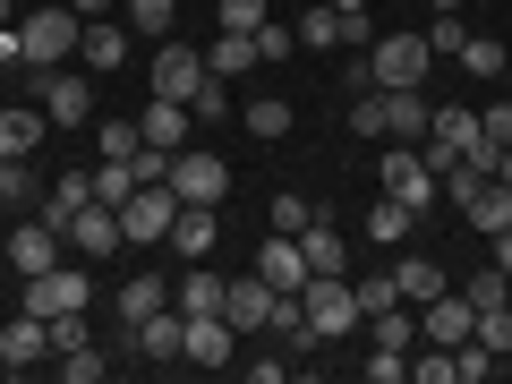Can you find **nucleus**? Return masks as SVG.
<instances>
[{
	"mask_svg": "<svg viewBox=\"0 0 512 384\" xmlns=\"http://www.w3.org/2000/svg\"><path fill=\"white\" fill-rule=\"evenodd\" d=\"M77 35H86V18H77L69 0H35V9H18L26 69H69V60H77Z\"/></svg>",
	"mask_w": 512,
	"mask_h": 384,
	"instance_id": "nucleus-1",
	"label": "nucleus"
},
{
	"mask_svg": "<svg viewBox=\"0 0 512 384\" xmlns=\"http://www.w3.org/2000/svg\"><path fill=\"white\" fill-rule=\"evenodd\" d=\"M427 69H436V43L410 35V26H393V35L367 43V77H376V86H427Z\"/></svg>",
	"mask_w": 512,
	"mask_h": 384,
	"instance_id": "nucleus-2",
	"label": "nucleus"
},
{
	"mask_svg": "<svg viewBox=\"0 0 512 384\" xmlns=\"http://www.w3.org/2000/svg\"><path fill=\"white\" fill-rule=\"evenodd\" d=\"M26 86H43V120L52 128H94V77L86 69H18Z\"/></svg>",
	"mask_w": 512,
	"mask_h": 384,
	"instance_id": "nucleus-3",
	"label": "nucleus"
},
{
	"mask_svg": "<svg viewBox=\"0 0 512 384\" xmlns=\"http://www.w3.org/2000/svg\"><path fill=\"white\" fill-rule=\"evenodd\" d=\"M376 180H384V197H402L410 214L444 205V180H436V163H427L419 146H393V154H376Z\"/></svg>",
	"mask_w": 512,
	"mask_h": 384,
	"instance_id": "nucleus-4",
	"label": "nucleus"
},
{
	"mask_svg": "<svg viewBox=\"0 0 512 384\" xmlns=\"http://www.w3.org/2000/svg\"><path fill=\"white\" fill-rule=\"evenodd\" d=\"M171 197H180V205H222V197H231V163L205 154V146H180V154H171Z\"/></svg>",
	"mask_w": 512,
	"mask_h": 384,
	"instance_id": "nucleus-5",
	"label": "nucleus"
},
{
	"mask_svg": "<svg viewBox=\"0 0 512 384\" xmlns=\"http://www.w3.org/2000/svg\"><path fill=\"white\" fill-rule=\"evenodd\" d=\"M18 308H26V316H69V308H94V282H86V265H52V274H26Z\"/></svg>",
	"mask_w": 512,
	"mask_h": 384,
	"instance_id": "nucleus-6",
	"label": "nucleus"
},
{
	"mask_svg": "<svg viewBox=\"0 0 512 384\" xmlns=\"http://www.w3.org/2000/svg\"><path fill=\"white\" fill-rule=\"evenodd\" d=\"M171 222H180V197H171V180H154V188H128V205H120V239L154 248V239H171Z\"/></svg>",
	"mask_w": 512,
	"mask_h": 384,
	"instance_id": "nucleus-7",
	"label": "nucleus"
},
{
	"mask_svg": "<svg viewBox=\"0 0 512 384\" xmlns=\"http://www.w3.org/2000/svg\"><path fill=\"white\" fill-rule=\"evenodd\" d=\"M205 77H214V69H205V52H197V43H180V35H163V43H154V94L188 103V94H197Z\"/></svg>",
	"mask_w": 512,
	"mask_h": 384,
	"instance_id": "nucleus-8",
	"label": "nucleus"
},
{
	"mask_svg": "<svg viewBox=\"0 0 512 384\" xmlns=\"http://www.w3.org/2000/svg\"><path fill=\"white\" fill-rule=\"evenodd\" d=\"M60 248H69V231H60L52 214H26L18 231H9V265H18V274H52Z\"/></svg>",
	"mask_w": 512,
	"mask_h": 384,
	"instance_id": "nucleus-9",
	"label": "nucleus"
},
{
	"mask_svg": "<svg viewBox=\"0 0 512 384\" xmlns=\"http://www.w3.org/2000/svg\"><path fill=\"white\" fill-rule=\"evenodd\" d=\"M52 359V325H43V316H9V325H0V367H9V376H35V367Z\"/></svg>",
	"mask_w": 512,
	"mask_h": 384,
	"instance_id": "nucleus-10",
	"label": "nucleus"
},
{
	"mask_svg": "<svg viewBox=\"0 0 512 384\" xmlns=\"http://www.w3.org/2000/svg\"><path fill=\"white\" fill-rule=\"evenodd\" d=\"M265 316H274V282H265V274L248 265V274H239L231 291H222V325H231L239 342H248V333H265Z\"/></svg>",
	"mask_w": 512,
	"mask_h": 384,
	"instance_id": "nucleus-11",
	"label": "nucleus"
},
{
	"mask_svg": "<svg viewBox=\"0 0 512 384\" xmlns=\"http://www.w3.org/2000/svg\"><path fill=\"white\" fill-rule=\"evenodd\" d=\"M60 231H69V248H77V256H120V205L94 197V205H77Z\"/></svg>",
	"mask_w": 512,
	"mask_h": 384,
	"instance_id": "nucleus-12",
	"label": "nucleus"
},
{
	"mask_svg": "<svg viewBox=\"0 0 512 384\" xmlns=\"http://www.w3.org/2000/svg\"><path fill=\"white\" fill-rule=\"evenodd\" d=\"M470 333H478V308H470L461 291H436V299L419 308V342H444V350H453V342H470Z\"/></svg>",
	"mask_w": 512,
	"mask_h": 384,
	"instance_id": "nucleus-13",
	"label": "nucleus"
},
{
	"mask_svg": "<svg viewBox=\"0 0 512 384\" xmlns=\"http://www.w3.org/2000/svg\"><path fill=\"white\" fill-rule=\"evenodd\" d=\"M128 350H146V359H163V367H171V359L188 350V316H180V308H154L146 325H128Z\"/></svg>",
	"mask_w": 512,
	"mask_h": 384,
	"instance_id": "nucleus-14",
	"label": "nucleus"
},
{
	"mask_svg": "<svg viewBox=\"0 0 512 384\" xmlns=\"http://www.w3.org/2000/svg\"><path fill=\"white\" fill-rule=\"evenodd\" d=\"M453 214H461V231H478V239H495V231H504V222H512V188H504V180H478L470 197L453 205Z\"/></svg>",
	"mask_w": 512,
	"mask_h": 384,
	"instance_id": "nucleus-15",
	"label": "nucleus"
},
{
	"mask_svg": "<svg viewBox=\"0 0 512 384\" xmlns=\"http://www.w3.org/2000/svg\"><path fill=\"white\" fill-rule=\"evenodd\" d=\"M384 274H393V299H402V308H427V299H436V291H453V282H444V265H436V256H393Z\"/></svg>",
	"mask_w": 512,
	"mask_h": 384,
	"instance_id": "nucleus-16",
	"label": "nucleus"
},
{
	"mask_svg": "<svg viewBox=\"0 0 512 384\" xmlns=\"http://www.w3.org/2000/svg\"><path fill=\"white\" fill-rule=\"evenodd\" d=\"M77 60H86L94 77L128 69V26H120V18H86V35H77Z\"/></svg>",
	"mask_w": 512,
	"mask_h": 384,
	"instance_id": "nucleus-17",
	"label": "nucleus"
},
{
	"mask_svg": "<svg viewBox=\"0 0 512 384\" xmlns=\"http://www.w3.org/2000/svg\"><path fill=\"white\" fill-rule=\"evenodd\" d=\"M137 137H146L154 154H180V146H188V103H171V94H154V103L137 111Z\"/></svg>",
	"mask_w": 512,
	"mask_h": 384,
	"instance_id": "nucleus-18",
	"label": "nucleus"
},
{
	"mask_svg": "<svg viewBox=\"0 0 512 384\" xmlns=\"http://www.w3.org/2000/svg\"><path fill=\"white\" fill-rule=\"evenodd\" d=\"M231 350H239V333L222 325V316H188V350H180L188 367H239Z\"/></svg>",
	"mask_w": 512,
	"mask_h": 384,
	"instance_id": "nucleus-19",
	"label": "nucleus"
},
{
	"mask_svg": "<svg viewBox=\"0 0 512 384\" xmlns=\"http://www.w3.org/2000/svg\"><path fill=\"white\" fill-rule=\"evenodd\" d=\"M256 274L274 282V291H308V256H299V239H291V231H274L265 248H256Z\"/></svg>",
	"mask_w": 512,
	"mask_h": 384,
	"instance_id": "nucleus-20",
	"label": "nucleus"
},
{
	"mask_svg": "<svg viewBox=\"0 0 512 384\" xmlns=\"http://www.w3.org/2000/svg\"><path fill=\"white\" fill-rule=\"evenodd\" d=\"M214 205H180V222H171V256H180V265H205V256H214Z\"/></svg>",
	"mask_w": 512,
	"mask_h": 384,
	"instance_id": "nucleus-21",
	"label": "nucleus"
},
{
	"mask_svg": "<svg viewBox=\"0 0 512 384\" xmlns=\"http://www.w3.org/2000/svg\"><path fill=\"white\" fill-rule=\"evenodd\" d=\"M384 103H393V128H384V146H419V137H427V111H436V103H427L419 86H384Z\"/></svg>",
	"mask_w": 512,
	"mask_h": 384,
	"instance_id": "nucleus-22",
	"label": "nucleus"
},
{
	"mask_svg": "<svg viewBox=\"0 0 512 384\" xmlns=\"http://www.w3.org/2000/svg\"><path fill=\"white\" fill-rule=\"evenodd\" d=\"M299 256H308V274H350V239L333 231L325 214H316L308 231H299Z\"/></svg>",
	"mask_w": 512,
	"mask_h": 384,
	"instance_id": "nucleus-23",
	"label": "nucleus"
},
{
	"mask_svg": "<svg viewBox=\"0 0 512 384\" xmlns=\"http://www.w3.org/2000/svg\"><path fill=\"white\" fill-rule=\"evenodd\" d=\"M222 291H231V282H222L214 265H188V282H171V308L180 316H222Z\"/></svg>",
	"mask_w": 512,
	"mask_h": 384,
	"instance_id": "nucleus-24",
	"label": "nucleus"
},
{
	"mask_svg": "<svg viewBox=\"0 0 512 384\" xmlns=\"http://www.w3.org/2000/svg\"><path fill=\"white\" fill-rule=\"evenodd\" d=\"M35 205H43L35 163H26V154H0V214H35Z\"/></svg>",
	"mask_w": 512,
	"mask_h": 384,
	"instance_id": "nucleus-25",
	"label": "nucleus"
},
{
	"mask_svg": "<svg viewBox=\"0 0 512 384\" xmlns=\"http://www.w3.org/2000/svg\"><path fill=\"white\" fill-rule=\"evenodd\" d=\"M154 308H171V282H163V274H128V282H120V333L146 325Z\"/></svg>",
	"mask_w": 512,
	"mask_h": 384,
	"instance_id": "nucleus-26",
	"label": "nucleus"
},
{
	"mask_svg": "<svg viewBox=\"0 0 512 384\" xmlns=\"http://www.w3.org/2000/svg\"><path fill=\"white\" fill-rule=\"evenodd\" d=\"M239 128H248L256 146H282L291 137V103L282 94H256V103H239Z\"/></svg>",
	"mask_w": 512,
	"mask_h": 384,
	"instance_id": "nucleus-27",
	"label": "nucleus"
},
{
	"mask_svg": "<svg viewBox=\"0 0 512 384\" xmlns=\"http://www.w3.org/2000/svg\"><path fill=\"white\" fill-rule=\"evenodd\" d=\"M43 128H52V120H43V103H9V111H0V154H35Z\"/></svg>",
	"mask_w": 512,
	"mask_h": 384,
	"instance_id": "nucleus-28",
	"label": "nucleus"
},
{
	"mask_svg": "<svg viewBox=\"0 0 512 384\" xmlns=\"http://www.w3.org/2000/svg\"><path fill=\"white\" fill-rule=\"evenodd\" d=\"M205 69H214L222 86H239V77H256V35H214V52H205Z\"/></svg>",
	"mask_w": 512,
	"mask_h": 384,
	"instance_id": "nucleus-29",
	"label": "nucleus"
},
{
	"mask_svg": "<svg viewBox=\"0 0 512 384\" xmlns=\"http://www.w3.org/2000/svg\"><path fill=\"white\" fill-rule=\"evenodd\" d=\"M410 231H419V214H410L402 197H376V214H367V239H376V248H402Z\"/></svg>",
	"mask_w": 512,
	"mask_h": 384,
	"instance_id": "nucleus-30",
	"label": "nucleus"
},
{
	"mask_svg": "<svg viewBox=\"0 0 512 384\" xmlns=\"http://www.w3.org/2000/svg\"><path fill=\"white\" fill-rule=\"evenodd\" d=\"M367 342H376V350H419V325H410V316H402V299H393V308H376V316H367Z\"/></svg>",
	"mask_w": 512,
	"mask_h": 384,
	"instance_id": "nucleus-31",
	"label": "nucleus"
},
{
	"mask_svg": "<svg viewBox=\"0 0 512 384\" xmlns=\"http://www.w3.org/2000/svg\"><path fill=\"white\" fill-rule=\"evenodd\" d=\"M77 205H94V171H60V180H52V197H43L35 214H52V222H69Z\"/></svg>",
	"mask_w": 512,
	"mask_h": 384,
	"instance_id": "nucleus-32",
	"label": "nucleus"
},
{
	"mask_svg": "<svg viewBox=\"0 0 512 384\" xmlns=\"http://www.w3.org/2000/svg\"><path fill=\"white\" fill-rule=\"evenodd\" d=\"M128 35H180V0H128Z\"/></svg>",
	"mask_w": 512,
	"mask_h": 384,
	"instance_id": "nucleus-33",
	"label": "nucleus"
},
{
	"mask_svg": "<svg viewBox=\"0 0 512 384\" xmlns=\"http://www.w3.org/2000/svg\"><path fill=\"white\" fill-rule=\"evenodd\" d=\"M461 77H504L512 69V60H504V43H495V35H461Z\"/></svg>",
	"mask_w": 512,
	"mask_h": 384,
	"instance_id": "nucleus-34",
	"label": "nucleus"
},
{
	"mask_svg": "<svg viewBox=\"0 0 512 384\" xmlns=\"http://www.w3.org/2000/svg\"><path fill=\"white\" fill-rule=\"evenodd\" d=\"M461 299H470V308H512V274L504 265H478V274L461 282Z\"/></svg>",
	"mask_w": 512,
	"mask_h": 384,
	"instance_id": "nucleus-35",
	"label": "nucleus"
},
{
	"mask_svg": "<svg viewBox=\"0 0 512 384\" xmlns=\"http://www.w3.org/2000/svg\"><path fill=\"white\" fill-rule=\"evenodd\" d=\"M350 128H359V137H384V128H393V103H384V86H359V94H350Z\"/></svg>",
	"mask_w": 512,
	"mask_h": 384,
	"instance_id": "nucleus-36",
	"label": "nucleus"
},
{
	"mask_svg": "<svg viewBox=\"0 0 512 384\" xmlns=\"http://www.w3.org/2000/svg\"><path fill=\"white\" fill-rule=\"evenodd\" d=\"M60 376H69V384H103V376H111V350H94V342L60 350Z\"/></svg>",
	"mask_w": 512,
	"mask_h": 384,
	"instance_id": "nucleus-37",
	"label": "nucleus"
},
{
	"mask_svg": "<svg viewBox=\"0 0 512 384\" xmlns=\"http://www.w3.org/2000/svg\"><path fill=\"white\" fill-rule=\"evenodd\" d=\"M137 146H146V137H137V120H103V128H94V154H103V163H128Z\"/></svg>",
	"mask_w": 512,
	"mask_h": 384,
	"instance_id": "nucleus-38",
	"label": "nucleus"
},
{
	"mask_svg": "<svg viewBox=\"0 0 512 384\" xmlns=\"http://www.w3.org/2000/svg\"><path fill=\"white\" fill-rule=\"evenodd\" d=\"M265 222H274V231H291V239H299V231H308V222H316V205L299 197V188H282V197L265 205Z\"/></svg>",
	"mask_w": 512,
	"mask_h": 384,
	"instance_id": "nucleus-39",
	"label": "nucleus"
},
{
	"mask_svg": "<svg viewBox=\"0 0 512 384\" xmlns=\"http://www.w3.org/2000/svg\"><path fill=\"white\" fill-rule=\"evenodd\" d=\"M214 18H222V35H256L274 9H265V0H214Z\"/></svg>",
	"mask_w": 512,
	"mask_h": 384,
	"instance_id": "nucleus-40",
	"label": "nucleus"
},
{
	"mask_svg": "<svg viewBox=\"0 0 512 384\" xmlns=\"http://www.w3.org/2000/svg\"><path fill=\"white\" fill-rule=\"evenodd\" d=\"M470 342H487L495 359H512V308H478V333Z\"/></svg>",
	"mask_w": 512,
	"mask_h": 384,
	"instance_id": "nucleus-41",
	"label": "nucleus"
},
{
	"mask_svg": "<svg viewBox=\"0 0 512 384\" xmlns=\"http://www.w3.org/2000/svg\"><path fill=\"white\" fill-rule=\"evenodd\" d=\"M188 120H205V128H214V120H231V94H222V77H205V86L188 94Z\"/></svg>",
	"mask_w": 512,
	"mask_h": 384,
	"instance_id": "nucleus-42",
	"label": "nucleus"
},
{
	"mask_svg": "<svg viewBox=\"0 0 512 384\" xmlns=\"http://www.w3.org/2000/svg\"><path fill=\"white\" fill-rule=\"evenodd\" d=\"M291 52H299V26H282V18L256 26V60H291Z\"/></svg>",
	"mask_w": 512,
	"mask_h": 384,
	"instance_id": "nucleus-43",
	"label": "nucleus"
},
{
	"mask_svg": "<svg viewBox=\"0 0 512 384\" xmlns=\"http://www.w3.org/2000/svg\"><path fill=\"white\" fill-rule=\"evenodd\" d=\"M128 188H137L128 163H94V197H103V205H128Z\"/></svg>",
	"mask_w": 512,
	"mask_h": 384,
	"instance_id": "nucleus-44",
	"label": "nucleus"
},
{
	"mask_svg": "<svg viewBox=\"0 0 512 384\" xmlns=\"http://www.w3.org/2000/svg\"><path fill=\"white\" fill-rule=\"evenodd\" d=\"M43 325H52V359H60V350H77V342H94V333H86V308H69V316H43Z\"/></svg>",
	"mask_w": 512,
	"mask_h": 384,
	"instance_id": "nucleus-45",
	"label": "nucleus"
},
{
	"mask_svg": "<svg viewBox=\"0 0 512 384\" xmlns=\"http://www.w3.org/2000/svg\"><path fill=\"white\" fill-rule=\"evenodd\" d=\"M410 376V350H367V384H402Z\"/></svg>",
	"mask_w": 512,
	"mask_h": 384,
	"instance_id": "nucleus-46",
	"label": "nucleus"
},
{
	"mask_svg": "<svg viewBox=\"0 0 512 384\" xmlns=\"http://www.w3.org/2000/svg\"><path fill=\"white\" fill-rule=\"evenodd\" d=\"M461 35H470V26H461V9H436V26H427V43H436V52H444V60H453V52H461Z\"/></svg>",
	"mask_w": 512,
	"mask_h": 384,
	"instance_id": "nucleus-47",
	"label": "nucleus"
},
{
	"mask_svg": "<svg viewBox=\"0 0 512 384\" xmlns=\"http://www.w3.org/2000/svg\"><path fill=\"white\" fill-rule=\"evenodd\" d=\"M478 128H487V146H512V103H495V111H478Z\"/></svg>",
	"mask_w": 512,
	"mask_h": 384,
	"instance_id": "nucleus-48",
	"label": "nucleus"
},
{
	"mask_svg": "<svg viewBox=\"0 0 512 384\" xmlns=\"http://www.w3.org/2000/svg\"><path fill=\"white\" fill-rule=\"evenodd\" d=\"M376 308H393V274H376V282H359V316H376Z\"/></svg>",
	"mask_w": 512,
	"mask_h": 384,
	"instance_id": "nucleus-49",
	"label": "nucleus"
},
{
	"mask_svg": "<svg viewBox=\"0 0 512 384\" xmlns=\"http://www.w3.org/2000/svg\"><path fill=\"white\" fill-rule=\"evenodd\" d=\"M239 367H248L256 384H282V376H299V359H239Z\"/></svg>",
	"mask_w": 512,
	"mask_h": 384,
	"instance_id": "nucleus-50",
	"label": "nucleus"
},
{
	"mask_svg": "<svg viewBox=\"0 0 512 384\" xmlns=\"http://www.w3.org/2000/svg\"><path fill=\"white\" fill-rule=\"evenodd\" d=\"M0 69H26V43H18V26H0Z\"/></svg>",
	"mask_w": 512,
	"mask_h": 384,
	"instance_id": "nucleus-51",
	"label": "nucleus"
},
{
	"mask_svg": "<svg viewBox=\"0 0 512 384\" xmlns=\"http://www.w3.org/2000/svg\"><path fill=\"white\" fill-rule=\"evenodd\" d=\"M77 18H111V9H120V0H69Z\"/></svg>",
	"mask_w": 512,
	"mask_h": 384,
	"instance_id": "nucleus-52",
	"label": "nucleus"
},
{
	"mask_svg": "<svg viewBox=\"0 0 512 384\" xmlns=\"http://www.w3.org/2000/svg\"><path fill=\"white\" fill-rule=\"evenodd\" d=\"M495 265H504V274H512V222H504V231H495Z\"/></svg>",
	"mask_w": 512,
	"mask_h": 384,
	"instance_id": "nucleus-53",
	"label": "nucleus"
},
{
	"mask_svg": "<svg viewBox=\"0 0 512 384\" xmlns=\"http://www.w3.org/2000/svg\"><path fill=\"white\" fill-rule=\"evenodd\" d=\"M495 180H504V188H512V146H504V163H495Z\"/></svg>",
	"mask_w": 512,
	"mask_h": 384,
	"instance_id": "nucleus-54",
	"label": "nucleus"
},
{
	"mask_svg": "<svg viewBox=\"0 0 512 384\" xmlns=\"http://www.w3.org/2000/svg\"><path fill=\"white\" fill-rule=\"evenodd\" d=\"M0 26H18V0H0Z\"/></svg>",
	"mask_w": 512,
	"mask_h": 384,
	"instance_id": "nucleus-55",
	"label": "nucleus"
},
{
	"mask_svg": "<svg viewBox=\"0 0 512 384\" xmlns=\"http://www.w3.org/2000/svg\"><path fill=\"white\" fill-rule=\"evenodd\" d=\"M333 9H350V18H359V9H367V0H333Z\"/></svg>",
	"mask_w": 512,
	"mask_h": 384,
	"instance_id": "nucleus-56",
	"label": "nucleus"
}]
</instances>
